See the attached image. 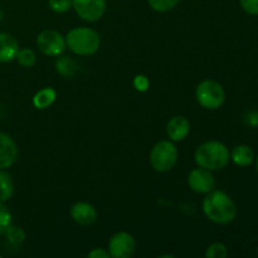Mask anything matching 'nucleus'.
I'll use <instances>...</instances> for the list:
<instances>
[{"instance_id":"f257e3e1","label":"nucleus","mask_w":258,"mask_h":258,"mask_svg":"<svg viewBox=\"0 0 258 258\" xmlns=\"http://www.w3.org/2000/svg\"><path fill=\"white\" fill-rule=\"evenodd\" d=\"M203 213L216 224H229L237 217V207L233 199L223 190H212L203 199Z\"/></svg>"},{"instance_id":"f03ea898","label":"nucleus","mask_w":258,"mask_h":258,"mask_svg":"<svg viewBox=\"0 0 258 258\" xmlns=\"http://www.w3.org/2000/svg\"><path fill=\"white\" fill-rule=\"evenodd\" d=\"M197 165L209 171L222 170L231 160L228 148L219 141H207L197 148L194 154Z\"/></svg>"},{"instance_id":"7ed1b4c3","label":"nucleus","mask_w":258,"mask_h":258,"mask_svg":"<svg viewBox=\"0 0 258 258\" xmlns=\"http://www.w3.org/2000/svg\"><path fill=\"white\" fill-rule=\"evenodd\" d=\"M64 38L68 49L77 55L87 57V55L95 54L100 49L101 37L92 28H73Z\"/></svg>"},{"instance_id":"20e7f679","label":"nucleus","mask_w":258,"mask_h":258,"mask_svg":"<svg viewBox=\"0 0 258 258\" xmlns=\"http://www.w3.org/2000/svg\"><path fill=\"white\" fill-rule=\"evenodd\" d=\"M178 149L171 140H160L150 151V164L159 173L170 171L178 163Z\"/></svg>"},{"instance_id":"39448f33","label":"nucleus","mask_w":258,"mask_h":258,"mask_svg":"<svg viewBox=\"0 0 258 258\" xmlns=\"http://www.w3.org/2000/svg\"><path fill=\"white\" fill-rule=\"evenodd\" d=\"M196 97L199 105L206 110H218L226 101V92L217 81L204 80L197 86Z\"/></svg>"},{"instance_id":"423d86ee","label":"nucleus","mask_w":258,"mask_h":258,"mask_svg":"<svg viewBox=\"0 0 258 258\" xmlns=\"http://www.w3.org/2000/svg\"><path fill=\"white\" fill-rule=\"evenodd\" d=\"M37 47L48 57H58L66 50V38L53 29L43 30L37 37Z\"/></svg>"},{"instance_id":"0eeeda50","label":"nucleus","mask_w":258,"mask_h":258,"mask_svg":"<svg viewBox=\"0 0 258 258\" xmlns=\"http://www.w3.org/2000/svg\"><path fill=\"white\" fill-rule=\"evenodd\" d=\"M78 17L88 23L98 22L106 12V0H72Z\"/></svg>"},{"instance_id":"6e6552de","label":"nucleus","mask_w":258,"mask_h":258,"mask_svg":"<svg viewBox=\"0 0 258 258\" xmlns=\"http://www.w3.org/2000/svg\"><path fill=\"white\" fill-rule=\"evenodd\" d=\"M136 251V241L127 232H117L108 242V252L113 258H130Z\"/></svg>"},{"instance_id":"1a4fd4ad","label":"nucleus","mask_w":258,"mask_h":258,"mask_svg":"<svg viewBox=\"0 0 258 258\" xmlns=\"http://www.w3.org/2000/svg\"><path fill=\"white\" fill-rule=\"evenodd\" d=\"M188 185L193 191L198 194H207L212 191L216 186V180L212 171L203 168H197L189 173Z\"/></svg>"},{"instance_id":"9d476101","label":"nucleus","mask_w":258,"mask_h":258,"mask_svg":"<svg viewBox=\"0 0 258 258\" xmlns=\"http://www.w3.org/2000/svg\"><path fill=\"white\" fill-rule=\"evenodd\" d=\"M18 159V146L10 135L0 133V170H7Z\"/></svg>"},{"instance_id":"9b49d317","label":"nucleus","mask_w":258,"mask_h":258,"mask_svg":"<svg viewBox=\"0 0 258 258\" xmlns=\"http://www.w3.org/2000/svg\"><path fill=\"white\" fill-rule=\"evenodd\" d=\"M71 217L80 226H91L98 218V213L95 207L87 202H77L71 207Z\"/></svg>"},{"instance_id":"f8f14e48","label":"nucleus","mask_w":258,"mask_h":258,"mask_svg":"<svg viewBox=\"0 0 258 258\" xmlns=\"http://www.w3.org/2000/svg\"><path fill=\"white\" fill-rule=\"evenodd\" d=\"M190 133V122L184 116H174L168 121L166 134L171 141H183Z\"/></svg>"},{"instance_id":"ddd939ff","label":"nucleus","mask_w":258,"mask_h":258,"mask_svg":"<svg viewBox=\"0 0 258 258\" xmlns=\"http://www.w3.org/2000/svg\"><path fill=\"white\" fill-rule=\"evenodd\" d=\"M19 52L18 40L8 33L0 32V63L12 62Z\"/></svg>"},{"instance_id":"4468645a","label":"nucleus","mask_w":258,"mask_h":258,"mask_svg":"<svg viewBox=\"0 0 258 258\" xmlns=\"http://www.w3.org/2000/svg\"><path fill=\"white\" fill-rule=\"evenodd\" d=\"M229 154H231V160L239 168H247L254 161V151L252 150L251 146L244 144L234 146Z\"/></svg>"},{"instance_id":"2eb2a0df","label":"nucleus","mask_w":258,"mask_h":258,"mask_svg":"<svg viewBox=\"0 0 258 258\" xmlns=\"http://www.w3.org/2000/svg\"><path fill=\"white\" fill-rule=\"evenodd\" d=\"M55 98H57V92H55L54 88H42L33 97V105L37 108H39V110H44V108H48L54 102Z\"/></svg>"},{"instance_id":"dca6fc26","label":"nucleus","mask_w":258,"mask_h":258,"mask_svg":"<svg viewBox=\"0 0 258 258\" xmlns=\"http://www.w3.org/2000/svg\"><path fill=\"white\" fill-rule=\"evenodd\" d=\"M14 194V183L7 171L0 170V202H8Z\"/></svg>"},{"instance_id":"f3484780","label":"nucleus","mask_w":258,"mask_h":258,"mask_svg":"<svg viewBox=\"0 0 258 258\" xmlns=\"http://www.w3.org/2000/svg\"><path fill=\"white\" fill-rule=\"evenodd\" d=\"M55 68H57V72L59 75L64 76V77H72L76 73V71H77V64L70 57H59L58 55V59L55 62Z\"/></svg>"},{"instance_id":"a211bd4d","label":"nucleus","mask_w":258,"mask_h":258,"mask_svg":"<svg viewBox=\"0 0 258 258\" xmlns=\"http://www.w3.org/2000/svg\"><path fill=\"white\" fill-rule=\"evenodd\" d=\"M15 59H17L18 63H19L20 66H23V67L30 68L37 63V54H35V52L33 49L24 48V49H19Z\"/></svg>"},{"instance_id":"6ab92c4d","label":"nucleus","mask_w":258,"mask_h":258,"mask_svg":"<svg viewBox=\"0 0 258 258\" xmlns=\"http://www.w3.org/2000/svg\"><path fill=\"white\" fill-rule=\"evenodd\" d=\"M149 5L153 10L158 13H166L173 10L180 0H148Z\"/></svg>"},{"instance_id":"aec40b11","label":"nucleus","mask_w":258,"mask_h":258,"mask_svg":"<svg viewBox=\"0 0 258 258\" xmlns=\"http://www.w3.org/2000/svg\"><path fill=\"white\" fill-rule=\"evenodd\" d=\"M5 236H7V239L13 244H20L25 241V232L24 229L20 228L18 226H13L10 224L9 228L5 232Z\"/></svg>"},{"instance_id":"412c9836","label":"nucleus","mask_w":258,"mask_h":258,"mask_svg":"<svg viewBox=\"0 0 258 258\" xmlns=\"http://www.w3.org/2000/svg\"><path fill=\"white\" fill-rule=\"evenodd\" d=\"M227 256H228V248L226 244L221 243V242L212 243L206 251L207 258H226Z\"/></svg>"},{"instance_id":"4be33fe9","label":"nucleus","mask_w":258,"mask_h":258,"mask_svg":"<svg viewBox=\"0 0 258 258\" xmlns=\"http://www.w3.org/2000/svg\"><path fill=\"white\" fill-rule=\"evenodd\" d=\"M10 224H12V213L4 202H0V234H4Z\"/></svg>"},{"instance_id":"5701e85b","label":"nucleus","mask_w":258,"mask_h":258,"mask_svg":"<svg viewBox=\"0 0 258 258\" xmlns=\"http://www.w3.org/2000/svg\"><path fill=\"white\" fill-rule=\"evenodd\" d=\"M48 5L54 13L62 14L72 8V0H48Z\"/></svg>"},{"instance_id":"b1692460","label":"nucleus","mask_w":258,"mask_h":258,"mask_svg":"<svg viewBox=\"0 0 258 258\" xmlns=\"http://www.w3.org/2000/svg\"><path fill=\"white\" fill-rule=\"evenodd\" d=\"M242 9L249 15H258V0H239Z\"/></svg>"},{"instance_id":"393cba45","label":"nucleus","mask_w":258,"mask_h":258,"mask_svg":"<svg viewBox=\"0 0 258 258\" xmlns=\"http://www.w3.org/2000/svg\"><path fill=\"white\" fill-rule=\"evenodd\" d=\"M134 86H135V88L138 91L144 92V91H146L149 88V80L145 77V76L139 75L136 76L135 80H134Z\"/></svg>"},{"instance_id":"a878e982","label":"nucleus","mask_w":258,"mask_h":258,"mask_svg":"<svg viewBox=\"0 0 258 258\" xmlns=\"http://www.w3.org/2000/svg\"><path fill=\"white\" fill-rule=\"evenodd\" d=\"M90 258H110V252L108 249L105 248H93L92 251L88 253Z\"/></svg>"},{"instance_id":"bb28decb","label":"nucleus","mask_w":258,"mask_h":258,"mask_svg":"<svg viewBox=\"0 0 258 258\" xmlns=\"http://www.w3.org/2000/svg\"><path fill=\"white\" fill-rule=\"evenodd\" d=\"M248 122L252 126H258V112H251L248 115Z\"/></svg>"},{"instance_id":"cd10ccee","label":"nucleus","mask_w":258,"mask_h":258,"mask_svg":"<svg viewBox=\"0 0 258 258\" xmlns=\"http://www.w3.org/2000/svg\"><path fill=\"white\" fill-rule=\"evenodd\" d=\"M256 170H257V173H258V155H257V158H256Z\"/></svg>"},{"instance_id":"c85d7f7f","label":"nucleus","mask_w":258,"mask_h":258,"mask_svg":"<svg viewBox=\"0 0 258 258\" xmlns=\"http://www.w3.org/2000/svg\"><path fill=\"white\" fill-rule=\"evenodd\" d=\"M257 256H258V249H257Z\"/></svg>"},{"instance_id":"c756f323","label":"nucleus","mask_w":258,"mask_h":258,"mask_svg":"<svg viewBox=\"0 0 258 258\" xmlns=\"http://www.w3.org/2000/svg\"><path fill=\"white\" fill-rule=\"evenodd\" d=\"M0 15H2V13H0ZM0 19H2V18H0Z\"/></svg>"},{"instance_id":"7c9ffc66","label":"nucleus","mask_w":258,"mask_h":258,"mask_svg":"<svg viewBox=\"0 0 258 258\" xmlns=\"http://www.w3.org/2000/svg\"><path fill=\"white\" fill-rule=\"evenodd\" d=\"M0 257H2V256H0Z\"/></svg>"}]
</instances>
